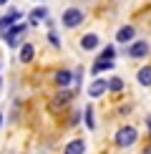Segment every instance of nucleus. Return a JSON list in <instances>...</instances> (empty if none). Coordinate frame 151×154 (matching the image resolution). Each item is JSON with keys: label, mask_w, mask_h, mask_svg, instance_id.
<instances>
[{"label": "nucleus", "mask_w": 151, "mask_h": 154, "mask_svg": "<svg viewBox=\"0 0 151 154\" xmlns=\"http://www.w3.org/2000/svg\"><path fill=\"white\" fill-rule=\"evenodd\" d=\"M83 20H86V13L81 10V8H66V10H63V15H61L63 28H78Z\"/></svg>", "instance_id": "1"}, {"label": "nucleus", "mask_w": 151, "mask_h": 154, "mask_svg": "<svg viewBox=\"0 0 151 154\" xmlns=\"http://www.w3.org/2000/svg\"><path fill=\"white\" fill-rule=\"evenodd\" d=\"M23 33H28V23H15V25H10V28L0 30V38H3L8 46H18V38Z\"/></svg>", "instance_id": "2"}, {"label": "nucleus", "mask_w": 151, "mask_h": 154, "mask_svg": "<svg viewBox=\"0 0 151 154\" xmlns=\"http://www.w3.org/2000/svg\"><path fill=\"white\" fill-rule=\"evenodd\" d=\"M138 139V131L134 129V126H121V129L116 131V144L121 146V149H126V146H131Z\"/></svg>", "instance_id": "3"}, {"label": "nucleus", "mask_w": 151, "mask_h": 154, "mask_svg": "<svg viewBox=\"0 0 151 154\" xmlns=\"http://www.w3.org/2000/svg\"><path fill=\"white\" fill-rule=\"evenodd\" d=\"M73 101V91L71 88H61L58 94H55V99L50 101V109H53V111H61L63 106H68Z\"/></svg>", "instance_id": "4"}, {"label": "nucleus", "mask_w": 151, "mask_h": 154, "mask_svg": "<svg viewBox=\"0 0 151 154\" xmlns=\"http://www.w3.org/2000/svg\"><path fill=\"white\" fill-rule=\"evenodd\" d=\"M126 56H131V58H144V56H149V43L146 41L131 43V46L126 48Z\"/></svg>", "instance_id": "5"}, {"label": "nucleus", "mask_w": 151, "mask_h": 154, "mask_svg": "<svg viewBox=\"0 0 151 154\" xmlns=\"http://www.w3.org/2000/svg\"><path fill=\"white\" fill-rule=\"evenodd\" d=\"M106 91H108V81H106V79H96L91 86H88V96H93V99L103 96Z\"/></svg>", "instance_id": "6"}, {"label": "nucleus", "mask_w": 151, "mask_h": 154, "mask_svg": "<svg viewBox=\"0 0 151 154\" xmlns=\"http://www.w3.org/2000/svg\"><path fill=\"white\" fill-rule=\"evenodd\" d=\"M53 81H55V86H58V88H68V86H71V81H73V73L66 71V68H63V71H55Z\"/></svg>", "instance_id": "7"}, {"label": "nucleus", "mask_w": 151, "mask_h": 154, "mask_svg": "<svg viewBox=\"0 0 151 154\" xmlns=\"http://www.w3.org/2000/svg\"><path fill=\"white\" fill-rule=\"evenodd\" d=\"M134 35H136L134 25H121L118 33H116V41H118V43H131V41H134Z\"/></svg>", "instance_id": "8"}, {"label": "nucleus", "mask_w": 151, "mask_h": 154, "mask_svg": "<svg viewBox=\"0 0 151 154\" xmlns=\"http://www.w3.org/2000/svg\"><path fill=\"white\" fill-rule=\"evenodd\" d=\"M48 8L46 5H38V8L30 10V25H35V23H43V20H48Z\"/></svg>", "instance_id": "9"}, {"label": "nucleus", "mask_w": 151, "mask_h": 154, "mask_svg": "<svg viewBox=\"0 0 151 154\" xmlns=\"http://www.w3.org/2000/svg\"><path fill=\"white\" fill-rule=\"evenodd\" d=\"M20 15H23L20 10H10V13H8L5 18H0V30L10 28V25H15V23H20Z\"/></svg>", "instance_id": "10"}, {"label": "nucleus", "mask_w": 151, "mask_h": 154, "mask_svg": "<svg viewBox=\"0 0 151 154\" xmlns=\"http://www.w3.org/2000/svg\"><path fill=\"white\" fill-rule=\"evenodd\" d=\"M86 152V142L83 139H73V142L66 144V149H63V154H83Z\"/></svg>", "instance_id": "11"}, {"label": "nucleus", "mask_w": 151, "mask_h": 154, "mask_svg": "<svg viewBox=\"0 0 151 154\" xmlns=\"http://www.w3.org/2000/svg\"><path fill=\"white\" fill-rule=\"evenodd\" d=\"M18 58H20V63H30L35 58V48H33V43H23L20 46V56H18Z\"/></svg>", "instance_id": "12"}, {"label": "nucleus", "mask_w": 151, "mask_h": 154, "mask_svg": "<svg viewBox=\"0 0 151 154\" xmlns=\"http://www.w3.org/2000/svg\"><path fill=\"white\" fill-rule=\"evenodd\" d=\"M111 68H113V61H108V58H98L96 63H93L91 73H93V76H98V73H103V71H111Z\"/></svg>", "instance_id": "13"}, {"label": "nucleus", "mask_w": 151, "mask_h": 154, "mask_svg": "<svg viewBox=\"0 0 151 154\" xmlns=\"http://www.w3.org/2000/svg\"><path fill=\"white\" fill-rule=\"evenodd\" d=\"M98 35L96 33H88V35H83V38H81V48H83V51H93V48H98Z\"/></svg>", "instance_id": "14"}, {"label": "nucleus", "mask_w": 151, "mask_h": 154, "mask_svg": "<svg viewBox=\"0 0 151 154\" xmlns=\"http://www.w3.org/2000/svg\"><path fill=\"white\" fill-rule=\"evenodd\" d=\"M136 79H138V83H141V86H151V66H144V68H138Z\"/></svg>", "instance_id": "15"}, {"label": "nucleus", "mask_w": 151, "mask_h": 154, "mask_svg": "<svg viewBox=\"0 0 151 154\" xmlns=\"http://www.w3.org/2000/svg\"><path fill=\"white\" fill-rule=\"evenodd\" d=\"M83 119H86V126H88V129H96V121H93V109H91V106H86Z\"/></svg>", "instance_id": "16"}, {"label": "nucleus", "mask_w": 151, "mask_h": 154, "mask_svg": "<svg viewBox=\"0 0 151 154\" xmlns=\"http://www.w3.org/2000/svg\"><path fill=\"white\" fill-rule=\"evenodd\" d=\"M121 88H123V81H121V79H111V81H108V91L118 94V91H121Z\"/></svg>", "instance_id": "17"}, {"label": "nucleus", "mask_w": 151, "mask_h": 154, "mask_svg": "<svg viewBox=\"0 0 151 154\" xmlns=\"http://www.w3.org/2000/svg\"><path fill=\"white\" fill-rule=\"evenodd\" d=\"M113 56H116V48H113V46H106L103 51H101L98 58H108V61H113Z\"/></svg>", "instance_id": "18"}, {"label": "nucleus", "mask_w": 151, "mask_h": 154, "mask_svg": "<svg viewBox=\"0 0 151 154\" xmlns=\"http://www.w3.org/2000/svg\"><path fill=\"white\" fill-rule=\"evenodd\" d=\"M48 41H50V46H53V48H61V38H58L55 30H50V33H48Z\"/></svg>", "instance_id": "19"}, {"label": "nucleus", "mask_w": 151, "mask_h": 154, "mask_svg": "<svg viewBox=\"0 0 151 154\" xmlns=\"http://www.w3.org/2000/svg\"><path fill=\"white\" fill-rule=\"evenodd\" d=\"M141 154H151V144H149V146H146V149H144Z\"/></svg>", "instance_id": "20"}, {"label": "nucleus", "mask_w": 151, "mask_h": 154, "mask_svg": "<svg viewBox=\"0 0 151 154\" xmlns=\"http://www.w3.org/2000/svg\"><path fill=\"white\" fill-rule=\"evenodd\" d=\"M146 126H149V131H151V116H146Z\"/></svg>", "instance_id": "21"}, {"label": "nucleus", "mask_w": 151, "mask_h": 154, "mask_svg": "<svg viewBox=\"0 0 151 154\" xmlns=\"http://www.w3.org/2000/svg\"><path fill=\"white\" fill-rule=\"evenodd\" d=\"M0 126H3V111H0Z\"/></svg>", "instance_id": "22"}, {"label": "nucleus", "mask_w": 151, "mask_h": 154, "mask_svg": "<svg viewBox=\"0 0 151 154\" xmlns=\"http://www.w3.org/2000/svg\"><path fill=\"white\" fill-rule=\"evenodd\" d=\"M5 3H8V0H0V5H5Z\"/></svg>", "instance_id": "23"}, {"label": "nucleus", "mask_w": 151, "mask_h": 154, "mask_svg": "<svg viewBox=\"0 0 151 154\" xmlns=\"http://www.w3.org/2000/svg\"><path fill=\"white\" fill-rule=\"evenodd\" d=\"M0 86H3V79H0Z\"/></svg>", "instance_id": "24"}]
</instances>
